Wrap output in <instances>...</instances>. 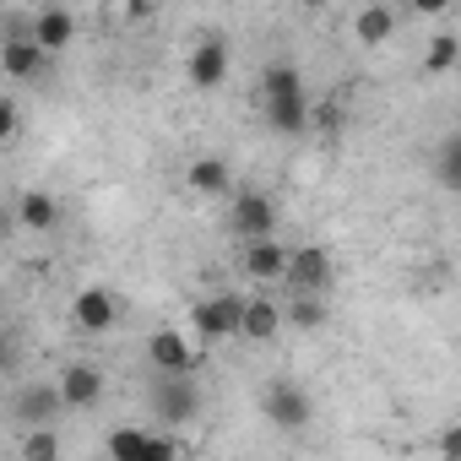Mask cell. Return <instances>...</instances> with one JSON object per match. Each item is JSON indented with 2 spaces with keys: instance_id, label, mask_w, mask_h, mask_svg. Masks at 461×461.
Segmentation results:
<instances>
[{
  "instance_id": "6da1fadb",
  "label": "cell",
  "mask_w": 461,
  "mask_h": 461,
  "mask_svg": "<svg viewBox=\"0 0 461 461\" xmlns=\"http://www.w3.org/2000/svg\"><path fill=\"white\" fill-rule=\"evenodd\" d=\"M261 93H267V120L272 131H310V104H304V77L294 66H272L261 77Z\"/></svg>"
},
{
  "instance_id": "7a4b0ae2",
  "label": "cell",
  "mask_w": 461,
  "mask_h": 461,
  "mask_svg": "<svg viewBox=\"0 0 461 461\" xmlns=\"http://www.w3.org/2000/svg\"><path fill=\"white\" fill-rule=\"evenodd\" d=\"M190 331L201 342H228V337H240V299L234 294H217V299H201L190 310Z\"/></svg>"
},
{
  "instance_id": "3957f363",
  "label": "cell",
  "mask_w": 461,
  "mask_h": 461,
  "mask_svg": "<svg viewBox=\"0 0 461 461\" xmlns=\"http://www.w3.org/2000/svg\"><path fill=\"white\" fill-rule=\"evenodd\" d=\"M147 358L163 369V375H195L201 369V358H206V348H195L185 331H152V342H147Z\"/></svg>"
},
{
  "instance_id": "277c9868",
  "label": "cell",
  "mask_w": 461,
  "mask_h": 461,
  "mask_svg": "<svg viewBox=\"0 0 461 461\" xmlns=\"http://www.w3.org/2000/svg\"><path fill=\"white\" fill-rule=\"evenodd\" d=\"M283 283H294L299 294H326L331 288V256L321 250V245H299V250H288V272H283Z\"/></svg>"
},
{
  "instance_id": "5b68a950",
  "label": "cell",
  "mask_w": 461,
  "mask_h": 461,
  "mask_svg": "<svg viewBox=\"0 0 461 461\" xmlns=\"http://www.w3.org/2000/svg\"><path fill=\"white\" fill-rule=\"evenodd\" d=\"M71 321H77L87 337H104V331H114L120 304H114V294H109V288H82V294L71 299Z\"/></svg>"
},
{
  "instance_id": "8992f818",
  "label": "cell",
  "mask_w": 461,
  "mask_h": 461,
  "mask_svg": "<svg viewBox=\"0 0 461 461\" xmlns=\"http://www.w3.org/2000/svg\"><path fill=\"white\" fill-rule=\"evenodd\" d=\"M28 39H33L44 55H60V50L77 39V17H71L66 6H39V12H33V28H28Z\"/></svg>"
},
{
  "instance_id": "52a82bcc",
  "label": "cell",
  "mask_w": 461,
  "mask_h": 461,
  "mask_svg": "<svg viewBox=\"0 0 461 461\" xmlns=\"http://www.w3.org/2000/svg\"><path fill=\"white\" fill-rule=\"evenodd\" d=\"M234 228L245 234V245H256V240H272V228H277V206H272L267 195L245 190V195L234 201Z\"/></svg>"
},
{
  "instance_id": "ba28073f",
  "label": "cell",
  "mask_w": 461,
  "mask_h": 461,
  "mask_svg": "<svg viewBox=\"0 0 461 461\" xmlns=\"http://www.w3.org/2000/svg\"><path fill=\"white\" fill-rule=\"evenodd\" d=\"M283 331V304L277 299H240V337L245 342H272Z\"/></svg>"
},
{
  "instance_id": "9c48e42d",
  "label": "cell",
  "mask_w": 461,
  "mask_h": 461,
  "mask_svg": "<svg viewBox=\"0 0 461 461\" xmlns=\"http://www.w3.org/2000/svg\"><path fill=\"white\" fill-rule=\"evenodd\" d=\"M55 396H60L66 407H93V402L104 396V369H93V364H66Z\"/></svg>"
},
{
  "instance_id": "30bf717a",
  "label": "cell",
  "mask_w": 461,
  "mask_h": 461,
  "mask_svg": "<svg viewBox=\"0 0 461 461\" xmlns=\"http://www.w3.org/2000/svg\"><path fill=\"white\" fill-rule=\"evenodd\" d=\"M267 418H272L277 429H304V423L315 418V407H310V396H304L299 385H272V391H267Z\"/></svg>"
},
{
  "instance_id": "8fae6325",
  "label": "cell",
  "mask_w": 461,
  "mask_h": 461,
  "mask_svg": "<svg viewBox=\"0 0 461 461\" xmlns=\"http://www.w3.org/2000/svg\"><path fill=\"white\" fill-rule=\"evenodd\" d=\"M0 71L12 82H33L44 71V50L33 39H0Z\"/></svg>"
},
{
  "instance_id": "7c38bea8",
  "label": "cell",
  "mask_w": 461,
  "mask_h": 461,
  "mask_svg": "<svg viewBox=\"0 0 461 461\" xmlns=\"http://www.w3.org/2000/svg\"><path fill=\"white\" fill-rule=\"evenodd\" d=\"M283 272H288V245H277V240L245 245V277H256V283H283Z\"/></svg>"
},
{
  "instance_id": "4fadbf2b",
  "label": "cell",
  "mask_w": 461,
  "mask_h": 461,
  "mask_svg": "<svg viewBox=\"0 0 461 461\" xmlns=\"http://www.w3.org/2000/svg\"><path fill=\"white\" fill-rule=\"evenodd\" d=\"M222 77H228V50H222L217 39H206V44L190 55V82H195L201 93H212V87H222Z\"/></svg>"
},
{
  "instance_id": "5bb4252c",
  "label": "cell",
  "mask_w": 461,
  "mask_h": 461,
  "mask_svg": "<svg viewBox=\"0 0 461 461\" xmlns=\"http://www.w3.org/2000/svg\"><path fill=\"white\" fill-rule=\"evenodd\" d=\"M391 33H396V12L380 6V0H375V6H364V12H353V39L358 44H385Z\"/></svg>"
},
{
  "instance_id": "9a60e30c",
  "label": "cell",
  "mask_w": 461,
  "mask_h": 461,
  "mask_svg": "<svg viewBox=\"0 0 461 461\" xmlns=\"http://www.w3.org/2000/svg\"><path fill=\"white\" fill-rule=\"evenodd\" d=\"M55 217H60L55 195H44V190H23V201H17V222H23V228H33V234H50Z\"/></svg>"
},
{
  "instance_id": "2e32d148",
  "label": "cell",
  "mask_w": 461,
  "mask_h": 461,
  "mask_svg": "<svg viewBox=\"0 0 461 461\" xmlns=\"http://www.w3.org/2000/svg\"><path fill=\"white\" fill-rule=\"evenodd\" d=\"M185 185L201 190V195H217V190H228V163L222 158H195L185 168Z\"/></svg>"
},
{
  "instance_id": "e0dca14e",
  "label": "cell",
  "mask_w": 461,
  "mask_h": 461,
  "mask_svg": "<svg viewBox=\"0 0 461 461\" xmlns=\"http://www.w3.org/2000/svg\"><path fill=\"white\" fill-rule=\"evenodd\" d=\"M456 60H461V39L456 33H434L429 39V55H423V71L429 77H445V71H456Z\"/></svg>"
},
{
  "instance_id": "ac0fdd59",
  "label": "cell",
  "mask_w": 461,
  "mask_h": 461,
  "mask_svg": "<svg viewBox=\"0 0 461 461\" xmlns=\"http://www.w3.org/2000/svg\"><path fill=\"white\" fill-rule=\"evenodd\" d=\"M158 407H163V418H168V423H190V418H195V407H201V396L179 380V385L158 391Z\"/></svg>"
},
{
  "instance_id": "d6986e66",
  "label": "cell",
  "mask_w": 461,
  "mask_h": 461,
  "mask_svg": "<svg viewBox=\"0 0 461 461\" xmlns=\"http://www.w3.org/2000/svg\"><path fill=\"white\" fill-rule=\"evenodd\" d=\"M23 461H60V439H55V429H28L23 434Z\"/></svg>"
},
{
  "instance_id": "ffe728a7",
  "label": "cell",
  "mask_w": 461,
  "mask_h": 461,
  "mask_svg": "<svg viewBox=\"0 0 461 461\" xmlns=\"http://www.w3.org/2000/svg\"><path fill=\"white\" fill-rule=\"evenodd\" d=\"M141 445H147V429H136V423H125V429L109 434V456L114 461H141Z\"/></svg>"
},
{
  "instance_id": "44dd1931",
  "label": "cell",
  "mask_w": 461,
  "mask_h": 461,
  "mask_svg": "<svg viewBox=\"0 0 461 461\" xmlns=\"http://www.w3.org/2000/svg\"><path fill=\"white\" fill-rule=\"evenodd\" d=\"M288 321H294V326H321V321H326V304H321L315 294H299V304L288 310Z\"/></svg>"
},
{
  "instance_id": "7402d4cb",
  "label": "cell",
  "mask_w": 461,
  "mask_h": 461,
  "mask_svg": "<svg viewBox=\"0 0 461 461\" xmlns=\"http://www.w3.org/2000/svg\"><path fill=\"white\" fill-rule=\"evenodd\" d=\"M141 461H179V439H174V434H147Z\"/></svg>"
},
{
  "instance_id": "603a6c76",
  "label": "cell",
  "mask_w": 461,
  "mask_h": 461,
  "mask_svg": "<svg viewBox=\"0 0 461 461\" xmlns=\"http://www.w3.org/2000/svg\"><path fill=\"white\" fill-rule=\"evenodd\" d=\"M17 120H23L17 104H12V98H0V147H12V141H17Z\"/></svg>"
},
{
  "instance_id": "cb8c5ba5",
  "label": "cell",
  "mask_w": 461,
  "mask_h": 461,
  "mask_svg": "<svg viewBox=\"0 0 461 461\" xmlns=\"http://www.w3.org/2000/svg\"><path fill=\"white\" fill-rule=\"evenodd\" d=\"M310 120H315V131H326V136H331V131L342 125V114H337V104H321V109H315Z\"/></svg>"
},
{
  "instance_id": "d4e9b609",
  "label": "cell",
  "mask_w": 461,
  "mask_h": 461,
  "mask_svg": "<svg viewBox=\"0 0 461 461\" xmlns=\"http://www.w3.org/2000/svg\"><path fill=\"white\" fill-rule=\"evenodd\" d=\"M439 456L445 461H461V429H439Z\"/></svg>"
},
{
  "instance_id": "484cf974",
  "label": "cell",
  "mask_w": 461,
  "mask_h": 461,
  "mask_svg": "<svg viewBox=\"0 0 461 461\" xmlns=\"http://www.w3.org/2000/svg\"><path fill=\"white\" fill-rule=\"evenodd\" d=\"M0 364H6V342H0Z\"/></svg>"
}]
</instances>
